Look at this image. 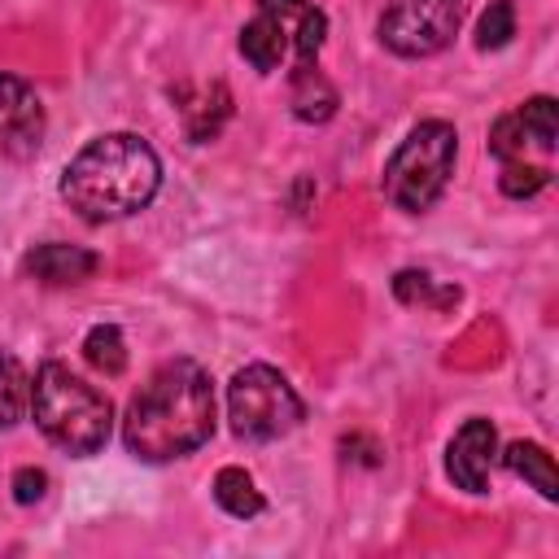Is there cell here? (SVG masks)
<instances>
[{
    "mask_svg": "<svg viewBox=\"0 0 559 559\" xmlns=\"http://www.w3.org/2000/svg\"><path fill=\"white\" fill-rule=\"evenodd\" d=\"M393 293H397V301H406V306H450V301H459V288H441V293H437L428 271H397Z\"/></svg>",
    "mask_w": 559,
    "mask_h": 559,
    "instance_id": "cell-18",
    "label": "cell"
},
{
    "mask_svg": "<svg viewBox=\"0 0 559 559\" xmlns=\"http://www.w3.org/2000/svg\"><path fill=\"white\" fill-rule=\"evenodd\" d=\"M472 0H393L380 17V44L397 57H432L450 48Z\"/></svg>",
    "mask_w": 559,
    "mask_h": 559,
    "instance_id": "cell-7",
    "label": "cell"
},
{
    "mask_svg": "<svg viewBox=\"0 0 559 559\" xmlns=\"http://www.w3.org/2000/svg\"><path fill=\"white\" fill-rule=\"evenodd\" d=\"M227 114H231V96H227V87H223V83H210L192 105H183V131H188V140H192V144L214 140L218 127L227 122Z\"/></svg>",
    "mask_w": 559,
    "mask_h": 559,
    "instance_id": "cell-13",
    "label": "cell"
},
{
    "mask_svg": "<svg viewBox=\"0 0 559 559\" xmlns=\"http://www.w3.org/2000/svg\"><path fill=\"white\" fill-rule=\"evenodd\" d=\"M214 502L231 515V520H253V515H262V489L253 485V476L245 472V467H223L218 476H214Z\"/></svg>",
    "mask_w": 559,
    "mask_h": 559,
    "instance_id": "cell-14",
    "label": "cell"
},
{
    "mask_svg": "<svg viewBox=\"0 0 559 559\" xmlns=\"http://www.w3.org/2000/svg\"><path fill=\"white\" fill-rule=\"evenodd\" d=\"M83 358L96 371H105V376H122L127 371V341H122V332L114 323H96L87 332V341H83Z\"/></svg>",
    "mask_w": 559,
    "mask_h": 559,
    "instance_id": "cell-16",
    "label": "cell"
},
{
    "mask_svg": "<svg viewBox=\"0 0 559 559\" xmlns=\"http://www.w3.org/2000/svg\"><path fill=\"white\" fill-rule=\"evenodd\" d=\"M31 411L39 432L61 445L66 454H96L109 441L114 406L100 389H92L83 376H74L66 362H44L31 380Z\"/></svg>",
    "mask_w": 559,
    "mask_h": 559,
    "instance_id": "cell-3",
    "label": "cell"
},
{
    "mask_svg": "<svg viewBox=\"0 0 559 559\" xmlns=\"http://www.w3.org/2000/svg\"><path fill=\"white\" fill-rule=\"evenodd\" d=\"M100 266V258L83 245H66V240H48V245H35L26 258H22V271L48 288H66V284H83L92 280Z\"/></svg>",
    "mask_w": 559,
    "mask_h": 559,
    "instance_id": "cell-10",
    "label": "cell"
},
{
    "mask_svg": "<svg viewBox=\"0 0 559 559\" xmlns=\"http://www.w3.org/2000/svg\"><path fill=\"white\" fill-rule=\"evenodd\" d=\"M507 467L515 472V476H524L546 502H555L559 498V480H555V459L546 454V445H537V441H511L507 445Z\"/></svg>",
    "mask_w": 559,
    "mask_h": 559,
    "instance_id": "cell-12",
    "label": "cell"
},
{
    "mask_svg": "<svg viewBox=\"0 0 559 559\" xmlns=\"http://www.w3.org/2000/svg\"><path fill=\"white\" fill-rule=\"evenodd\" d=\"M288 109L297 122H328L336 114V87L328 83V74L310 61V66H293L288 79Z\"/></svg>",
    "mask_w": 559,
    "mask_h": 559,
    "instance_id": "cell-11",
    "label": "cell"
},
{
    "mask_svg": "<svg viewBox=\"0 0 559 559\" xmlns=\"http://www.w3.org/2000/svg\"><path fill=\"white\" fill-rule=\"evenodd\" d=\"M328 35V17L319 4L310 0H258L253 17L240 26V57L271 74L284 61L293 66H310L323 48Z\"/></svg>",
    "mask_w": 559,
    "mask_h": 559,
    "instance_id": "cell-5",
    "label": "cell"
},
{
    "mask_svg": "<svg viewBox=\"0 0 559 559\" xmlns=\"http://www.w3.org/2000/svg\"><path fill=\"white\" fill-rule=\"evenodd\" d=\"M454 157H459V135L450 122L428 118L411 127L406 140L384 162V197L406 214L432 210L454 175Z\"/></svg>",
    "mask_w": 559,
    "mask_h": 559,
    "instance_id": "cell-4",
    "label": "cell"
},
{
    "mask_svg": "<svg viewBox=\"0 0 559 559\" xmlns=\"http://www.w3.org/2000/svg\"><path fill=\"white\" fill-rule=\"evenodd\" d=\"M515 35V4L511 0H489V9L480 13V26H476V48H507Z\"/></svg>",
    "mask_w": 559,
    "mask_h": 559,
    "instance_id": "cell-19",
    "label": "cell"
},
{
    "mask_svg": "<svg viewBox=\"0 0 559 559\" xmlns=\"http://www.w3.org/2000/svg\"><path fill=\"white\" fill-rule=\"evenodd\" d=\"M214 432V389L201 362L170 358L131 397L122 441L144 463H170L205 445Z\"/></svg>",
    "mask_w": 559,
    "mask_h": 559,
    "instance_id": "cell-1",
    "label": "cell"
},
{
    "mask_svg": "<svg viewBox=\"0 0 559 559\" xmlns=\"http://www.w3.org/2000/svg\"><path fill=\"white\" fill-rule=\"evenodd\" d=\"M162 162L148 140L109 131L83 144L61 170V201L87 223H114L157 197Z\"/></svg>",
    "mask_w": 559,
    "mask_h": 559,
    "instance_id": "cell-2",
    "label": "cell"
},
{
    "mask_svg": "<svg viewBox=\"0 0 559 559\" xmlns=\"http://www.w3.org/2000/svg\"><path fill=\"white\" fill-rule=\"evenodd\" d=\"M546 183H550V170H546V166H533V162H507V166H502V179H498V188H502L507 197H515V201L537 197Z\"/></svg>",
    "mask_w": 559,
    "mask_h": 559,
    "instance_id": "cell-21",
    "label": "cell"
},
{
    "mask_svg": "<svg viewBox=\"0 0 559 559\" xmlns=\"http://www.w3.org/2000/svg\"><path fill=\"white\" fill-rule=\"evenodd\" d=\"M297 389L266 362H249L227 384V419L240 441H280L301 424Z\"/></svg>",
    "mask_w": 559,
    "mask_h": 559,
    "instance_id": "cell-6",
    "label": "cell"
},
{
    "mask_svg": "<svg viewBox=\"0 0 559 559\" xmlns=\"http://www.w3.org/2000/svg\"><path fill=\"white\" fill-rule=\"evenodd\" d=\"M515 114H520V122H524L528 144H533L537 153H550V148H555V135H559L555 100H550V96H533V100H524Z\"/></svg>",
    "mask_w": 559,
    "mask_h": 559,
    "instance_id": "cell-17",
    "label": "cell"
},
{
    "mask_svg": "<svg viewBox=\"0 0 559 559\" xmlns=\"http://www.w3.org/2000/svg\"><path fill=\"white\" fill-rule=\"evenodd\" d=\"M44 140V105L35 87L9 70H0V153L31 157Z\"/></svg>",
    "mask_w": 559,
    "mask_h": 559,
    "instance_id": "cell-8",
    "label": "cell"
},
{
    "mask_svg": "<svg viewBox=\"0 0 559 559\" xmlns=\"http://www.w3.org/2000/svg\"><path fill=\"white\" fill-rule=\"evenodd\" d=\"M44 489H48V472H44V467H17V472H13V498H17L22 507L39 502Z\"/></svg>",
    "mask_w": 559,
    "mask_h": 559,
    "instance_id": "cell-22",
    "label": "cell"
},
{
    "mask_svg": "<svg viewBox=\"0 0 559 559\" xmlns=\"http://www.w3.org/2000/svg\"><path fill=\"white\" fill-rule=\"evenodd\" d=\"M31 406V380L22 362L0 345V428H13Z\"/></svg>",
    "mask_w": 559,
    "mask_h": 559,
    "instance_id": "cell-15",
    "label": "cell"
},
{
    "mask_svg": "<svg viewBox=\"0 0 559 559\" xmlns=\"http://www.w3.org/2000/svg\"><path fill=\"white\" fill-rule=\"evenodd\" d=\"M493 459H498V432H493L489 419H467L445 445V472L467 493H485L489 489Z\"/></svg>",
    "mask_w": 559,
    "mask_h": 559,
    "instance_id": "cell-9",
    "label": "cell"
},
{
    "mask_svg": "<svg viewBox=\"0 0 559 559\" xmlns=\"http://www.w3.org/2000/svg\"><path fill=\"white\" fill-rule=\"evenodd\" d=\"M533 144H528V135H524V122H520V114L511 109V114H502L498 122H493V131H489V153L507 166V162H524V153H528Z\"/></svg>",
    "mask_w": 559,
    "mask_h": 559,
    "instance_id": "cell-20",
    "label": "cell"
}]
</instances>
